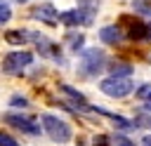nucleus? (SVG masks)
Masks as SVG:
<instances>
[{"instance_id":"obj_1","label":"nucleus","mask_w":151,"mask_h":146,"mask_svg":"<svg viewBox=\"0 0 151 146\" xmlns=\"http://www.w3.org/2000/svg\"><path fill=\"white\" fill-rule=\"evenodd\" d=\"M106 66H109L106 52H104L101 47H87V49L80 52L76 73H78V78H83V80H92V78H97Z\"/></svg>"},{"instance_id":"obj_2","label":"nucleus","mask_w":151,"mask_h":146,"mask_svg":"<svg viewBox=\"0 0 151 146\" xmlns=\"http://www.w3.org/2000/svg\"><path fill=\"white\" fill-rule=\"evenodd\" d=\"M40 125H42V132H45L54 144H68V141L73 139V127H71L64 118H59V115H54V113H42V115H40Z\"/></svg>"},{"instance_id":"obj_3","label":"nucleus","mask_w":151,"mask_h":146,"mask_svg":"<svg viewBox=\"0 0 151 146\" xmlns=\"http://www.w3.org/2000/svg\"><path fill=\"white\" fill-rule=\"evenodd\" d=\"M99 89L109 99H125L137 89V85L132 75H106L104 80H99Z\"/></svg>"},{"instance_id":"obj_4","label":"nucleus","mask_w":151,"mask_h":146,"mask_svg":"<svg viewBox=\"0 0 151 146\" xmlns=\"http://www.w3.org/2000/svg\"><path fill=\"white\" fill-rule=\"evenodd\" d=\"M97 19V9H85V7H73L59 14V24L66 28H78V26H92Z\"/></svg>"},{"instance_id":"obj_5","label":"nucleus","mask_w":151,"mask_h":146,"mask_svg":"<svg viewBox=\"0 0 151 146\" xmlns=\"http://www.w3.org/2000/svg\"><path fill=\"white\" fill-rule=\"evenodd\" d=\"M2 120L9 127H14V130H19L21 134H28V137H40V132H42V125L26 113H5Z\"/></svg>"},{"instance_id":"obj_6","label":"nucleus","mask_w":151,"mask_h":146,"mask_svg":"<svg viewBox=\"0 0 151 146\" xmlns=\"http://www.w3.org/2000/svg\"><path fill=\"white\" fill-rule=\"evenodd\" d=\"M31 64H33V54L28 49H17V52H9L2 59V71L9 73V75H21Z\"/></svg>"},{"instance_id":"obj_7","label":"nucleus","mask_w":151,"mask_h":146,"mask_svg":"<svg viewBox=\"0 0 151 146\" xmlns=\"http://www.w3.org/2000/svg\"><path fill=\"white\" fill-rule=\"evenodd\" d=\"M31 42L35 45V49H38L40 57H45V59H54L57 64L64 61V59H61V49H59V45L52 42L47 35H42V33H38V31H31Z\"/></svg>"},{"instance_id":"obj_8","label":"nucleus","mask_w":151,"mask_h":146,"mask_svg":"<svg viewBox=\"0 0 151 146\" xmlns=\"http://www.w3.org/2000/svg\"><path fill=\"white\" fill-rule=\"evenodd\" d=\"M59 14L61 12H57V7L52 2H40L31 9V19H35L40 24H47V26H59Z\"/></svg>"},{"instance_id":"obj_9","label":"nucleus","mask_w":151,"mask_h":146,"mask_svg":"<svg viewBox=\"0 0 151 146\" xmlns=\"http://www.w3.org/2000/svg\"><path fill=\"white\" fill-rule=\"evenodd\" d=\"M97 35H99V40H101L104 45H109V47H118V45H123V42L127 40L125 28H120L118 24H106V26H101Z\"/></svg>"},{"instance_id":"obj_10","label":"nucleus","mask_w":151,"mask_h":146,"mask_svg":"<svg viewBox=\"0 0 151 146\" xmlns=\"http://www.w3.org/2000/svg\"><path fill=\"white\" fill-rule=\"evenodd\" d=\"M125 35L134 42H149L151 40V21H142V19H132L125 26Z\"/></svg>"},{"instance_id":"obj_11","label":"nucleus","mask_w":151,"mask_h":146,"mask_svg":"<svg viewBox=\"0 0 151 146\" xmlns=\"http://www.w3.org/2000/svg\"><path fill=\"white\" fill-rule=\"evenodd\" d=\"M109 75H132L134 73V66L127 64L125 59H116V61H109Z\"/></svg>"},{"instance_id":"obj_12","label":"nucleus","mask_w":151,"mask_h":146,"mask_svg":"<svg viewBox=\"0 0 151 146\" xmlns=\"http://www.w3.org/2000/svg\"><path fill=\"white\" fill-rule=\"evenodd\" d=\"M5 40H7L9 45H26V42L31 40V31H21V28L7 31V33H5Z\"/></svg>"},{"instance_id":"obj_13","label":"nucleus","mask_w":151,"mask_h":146,"mask_svg":"<svg viewBox=\"0 0 151 146\" xmlns=\"http://www.w3.org/2000/svg\"><path fill=\"white\" fill-rule=\"evenodd\" d=\"M132 9L139 16H151V0H132Z\"/></svg>"},{"instance_id":"obj_14","label":"nucleus","mask_w":151,"mask_h":146,"mask_svg":"<svg viewBox=\"0 0 151 146\" xmlns=\"http://www.w3.org/2000/svg\"><path fill=\"white\" fill-rule=\"evenodd\" d=\"M83 45H85V35L83 33H68V47H71V52H83Z\"/></svg>"},{"instance_id":"obj_15","label":"nucleus","mask_w":151,"mask_h":146,"mask_svg":"<svg viewBox=\"0 0 151 146\" xmlns=\"http://www.w3.org/2000/svg\"><path fill=\"white\" fill-rule=\"evenodd\" d=\"M111 146H137L130 137H125L123 132H116L113 137H111Z\"/></svg>"},{"instance_id":"obj_16","label":"nucleus","mask_w":151,"mask_h":146,"mask_svg":"<svg viewBox=\"0 0 151 146\" xmlns=\"http://www.w3.org/2000/svg\"><path fill=\"white\" fill-rule=\"evenodd\" d=\"M134 97H137V99L144 104V101L151 97V82H146V85H139V87L134 89Z\"/></svg>"},{"instance_id":"obj_17","label":"nucleus","mask_w":151,"mask_h":146,"mask_svg":"<svg viewBox=\"0 0 151 146\" xmlns=\"http://www.w3.org/2000/svg\"><path fill=\"white\" fill-rule=\"evenodd\" d=\"M9 19H12V7L2 0V2H0V26H2V24H7Z\"/></svg>"},{"instance_id":"obj_18","label":"nucleus","mask_w":151,"mask_h":146,"mask_svg":"<svg viewBox=\"0 0 151 146\" xmlns=\"http://www.w3.org/2000/svg\"><path fill=\"white\" fill-rule=\"evenodd\" d=\"M9 106H12V108H26V106H28V99H26L24 94H14V97L9 99Z\"/></svg>"},{"instance_id":"obj_19","label":"nucleus","mask_w":151,"mask_h":146,"mask_svg":"<svg viewBox=\"0 0 151 146\" xmlns=\"http://www.w3.org/2000/svg\"><path fill=\"white\" fill-rule=\"evenodd\" d=\"M0 146H19V141H17L12 134H7V132H0Z\"/></svg>"},{"instance_id":"obj_20","label":"nucleus","mask_w":151,"mask_h":146,"mask_svg":"<svg viewBox=\"0 0 151 146\" xmlns=\"http://www.w3.org/2000/svg\"><path fill=\"white\" fill-rule=\"evenodd\" d=\"M92 146H111V137L109 134H94Z\"/></svg>"},{"instance_id":"obj_21","label":"nucleus","mask_w":151,"mask_h":146,"mask_svg":"<svg viewBox=\"0 0 151 146\" xmlns=\"http://www.w3.org/2000/svg\"><path fill=\"white\" fill-rule=\"evenodd\" d=\"M78 7H85V9H97V12H99V0H78Z\"/></svg>"},{"instance_id":"obj_22","label":"nucleus","mask_w":151,"mask_h":146,"mask_svg":"<svg viewBox=\"0 0 151 146\" xmlns=\"http://www.w3.org/2000/svg\"><path fill=\"white\" fill-rule=\"evenodd\" d=\"M142 146H151V132L142 137Z\"/></svg>"},{"instance_id":"obj_23","label":"nucleus","mask_w":151,"mask_h":146,"mask_svg":"<svg viewBox=\"0 0 151 146\" xmlns=\"http://www.w3.org/2000/svg\"><path fill=\"white\" fill-rule=\"evenodd\" d=\"M142 111H144V113H151V101H144V104H142Z\"/></svg>"},{"instance_id":"obj_24","label":"nucleus","mask_w":151,"mask_h":146,"mask_svg":"<svg viewBox=\"0 0 151 146\" xmlns=\"http://www.w3.org/2000/svg\"><path fill=\"white\" fill-rule=\"evenodd\" d=\"M78 146H87V144H85V141H78Z\"/></svg>"},{"instance_id":"obj_25","label":"nucleus","mask_w":151,"mask_h":146,"mask_svg":"<svg viewBox=\"0 0 151 146\" xmlns=\"http://www.w3.org/2000/svg\"><path fill=\"white\" fill-rule=\"evenodd\" d=\"M14 2H28V0H14Z\"/></svg>"}]
</instances>
